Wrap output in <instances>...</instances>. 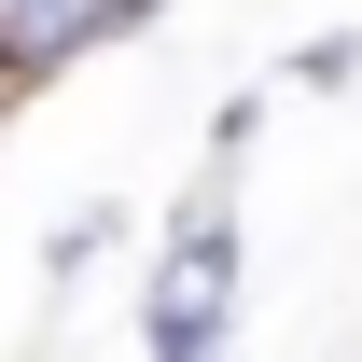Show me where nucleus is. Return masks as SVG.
<instances>
[{
    "mask_svg": "<svg viewBox=\"0 0 362 362\" xmlns=\"http://www.w3.org/2000/svg\"><path fill=\"white\" fill-rule=\"evenodd\" d=\"M223 320H237V195L209 181L195 195V223L168 237V265H153V362H223Z\"/></svg>",
    "mask_w": 362,
    "mask_h": 362,
    "instance_id": "nucleus-1",
    "label": "nucleus"
},
{
    "mask_svg": "<svg viewBox=\"0 0 362 362\" xmlns=\"http://www.w3.org/2000/svg\"><path fill=\"white\" fill-rule=\"evenodd\" d=\"M153 14V0H0V84L28 98V84H56V70H84V56H112Z\"/></svg>",
    "mask_w": 362,
    "mask_h": 362,
    "instance_id": "nucleus-2",
    "label": "nucleus"
}]
</instances>
